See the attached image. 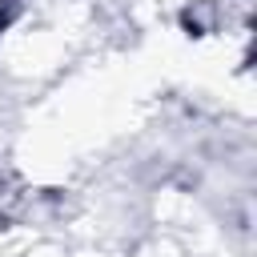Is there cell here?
<instances>
[{
    "label": "cell",
    "mask_w": 257,
    "mask_h": 257,
    "mask_svg": "<svg viewBox=\"0 0 257 257\" xmlns=\"http://www.w3.org/2000/svg\"><path fill=\"white\" fill-rule=\"evenodd\" d=\"M20 12H24V0H0V32H8Z\"/></svg>",
    "instance_id": "obj_1"
}]
</instances>
